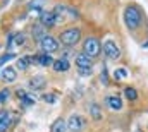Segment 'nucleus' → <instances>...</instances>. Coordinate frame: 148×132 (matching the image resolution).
<instances>
[{
    "instance_id": "ddd939ff",
    "label": "nucleus",
    "mask_w": 148,
    "mask_h": 132,
    "mask_svg": "<svg viewBox=\"0 0 148 132\" xmlns=\"http://www.w3.org/2000/svg\"><path fill=\"white\" fill-rule=\"evenodd\" d=\"M45 82H47V81H45L43 76H35V77L29 81V88H31V89H40V88L45 86Z\"/></svg>"
},
{
    "instance_id": "0eeeda50",
    "label": "nucleus",
    "mask_w": 148,
    "mask_h": 132,
    "mask_svg": "<svg viewBox=\"0 0 148 132\" xmlns=\"http://www.w3.org/2000/svg\"><path fill=\"white\" fill-rule=\"evenodd\" d=\"M40 21H41V24H43L45 28H52V26H55V22H57V16H55L53 12H41Z\"/></svg>"
},
{
    "instance_id": "6ab92c4d",
    "label": "nucleus",
    "mask_w": 148,
    "mask_h": 132,
    "mask_svg": "<svg viewBox=\"0 0 148 132\" xmlns=\"http://www.w3.org/2000/svg\"><path fill=\"white\" fill-rule=\"evenodd\" d=\"M91 115H93V118H95V120H98V118H100V108H98L97 105H91Z\"/></svg>"
},
{
    "instance_id": "20e7f679",
    "label": "nucleus",
    "mask_w": 148,
    "mask_h": 132,
    "mask_svg": "<svg viewBox=\"0 0 148 132\" xmlns=\"http://www.w3.org/2000/svg\"><path fill=\"white\" fill-rule=\"evenodd\" d=\"M40 46L45 50V53H52V52L59 50V43H57V39L52 38V36H47V34L40 39Z\"/></svg>"
},
{
    "instance_id": "aec40b11",
    "label": "nucleus",
    "mask_w": 148,
    "mask_h": 132,
    "mask_svg": "<svg viewBox=\"0 0 148 132\" xmlns=\"http://www.w3.org/2000/svg\"><path fill=\"white\" fill-rule=\"evenodd\" d=\"M9 95H10V93H9V89H7V88H5V89H2V91H0V103H5L7 98H9Z\"/></svg>"
},
{
    "instance_id": "2eb2a0df",
    "label": "nucleus",
    "mask_w": 148,
    "mask_h": 132,
    "mask_svg": "<svg viewBox=\"0 0 148 132\" xmlns=\"http://www.w3.org/2000/svg\"><path fill=\"white\" fill-rule=\"evenodd\" d=\"M69 62L66 60V59H60V60H57V62H53V69L57 70V72H64V70H69Z\"/></svg>"
},
{
    "instance_id": "5701e85b",
    "label": "nucleus",
    "mask_w": 148,
    "mask_h": 132,
    "mask_svg": "<svg viewBox=\"0 0 148 132\" xmlns=\"http://www.w3.org/2000/svg\"><path fill=\"white\" fill-rule=\"evenodd\" d=\"M126 76H127L126 69H119V70H115V77H117V79H122V77H126Z\"/></svg>"
},
{
    "instance_id": "a211bd4d",
    "label": "nucleus",
    "mask_w": 148,
    "mask_h": 132,
    "mask_svg": "<svg viewBox=\"0 0 148 132\" xmlns=\"http://www.w3.org/2000/svg\"><path fill=\"white\" fill-rule=\"evenodd\" d=\"M124 95H126V98H127V99H136V98H138V93H136L133 88H126Z\"/></svg>"
},
{
    "instance_id": "f257e3e1",
    "label": "nucleus",
    "mask_w": 148,
    "mask_h": 132,
    "mask_svg": "<svg viewBox=\"0 0 148 132\" xmlns=\"http://www.w3.org/2000/svg\"><path fill=\"white\" fill-rule=\"evenodd\" d=\"M124 21H126V26L129 29H136L140 26V22H141V12H140V9L133 7V5L127 7L124 10Z\"/></svg>"
},
{
    "instance_id": "1a4fd4ad",
    "label": "nucleus",
    "mask_w": 148,
    "mask_h": 132,
    "mask_svg": "<svg viewBox=\"0 0 148 132\" xmlns=\"http://www.w3.org/2000/svg\"><path fill=\"white\" fill-rule=\"evenodd\" d=\"M76 64L79 69H90L91 67V59L86 55V53H79L77 57H76Z\"/></svg>"
},
{
    "instance_id": "412c9836",
    "label": "nucleus",
    "mask_w": 148,
    "mask_h": 132,
    "mask_svg": "<svg viewBox=\"0 0 148 132\" xmlns=\"http://www.w3.org/2000/svg\"><path fill=\"white\" fill-rule=\"evenodd\" d=\"M12 59H16V57H14V53H7V55L0 57V65H2V64H5V62H9V60H12Z\"/></svg>"
},
{
    "instance_id": "39448f33",
    "label": "nucleus",
    "mask_w": 148,
    "mask_h": 132,
    "mask_svg": "<svg viewBox=\"0 0 148 132\" xmlns=\"http://www.w3.org/2000/svg\"><path fill=\"white\" fill-rule=\"evenodd\" d=\"M103 52L109 59H119V55H121V50L114 41H105L103 43Z\"/></svg>"
},
{
    "instance_id": "a878e982",
    "label": "nucleus",
    "mask_w": 148,
    "mask_h": 132,
    "mask_svg": "<svg viewBox=\"0 0 148 132\" xmlns=\"http://www.w3.org/2000/svg\"><path fill=\"white\" fill-rule=\"evenodd\" d=\"M23 41H24V36L23 34H17L16 36V45H23Z\"/></svg>"
},
{
    "instance_id": "7ed1b4c3",
    "label": "nucleus",
    "mask_w": 148,
    "mask_h": 132,
    "mask_svg": "<svg viewBox=\"0 0 148 132\" xmlns=\"http://www.w3.org/2000/svg\"><path fill=\"white\" fill-rule=\"evenodd\" d=\"M83 46H84V53L88 57H97L100 53V41L97 38H88Z\"/></svg>"
},
{
    "instance_id": "9b49d317",
    "label": "nucleus",
    "mask_w": 148,
    "mask_h": 132,
    "mask_svg": "<svg viewBox=\"0 0 148 132\" xmlns=\"http://www.w3.org/2000/svg\"><path fill=\"white\" fill-rule=\"evenodd\" d=\"M16 77H17V74H16V70L12 67H5L2 70V79L5 82H12V81H16Z\"/></svg>"
},
{
    "instance_id": "423d86ee",
    "label": "nucleus",
    "mask_w": 148,
    "mask_h": 132,
    "mask_svg": "<svg viewBox=\"0 0 148 132\" xmlns=\"http://www.w3.org/2000/svg\"><path fill=\"white\" fill-rule=\"evenodd\" d=\"M84 127V120L77 115H73L69 117V122H67V129H71L73 132H79L81 129Z\"/></svg>"
},
{
    "instance_id": "6e6552de",
    "label": "nucleus",
    "mask_w": 148,
    "mask_h": 132,
    "mask_svg": "<svg viewBox=\"0 0 148 132\" xmlns=\"http://www.w3.org/2000/svg\"><path fill=\"white\" fill-rule=\"evenodd\" d=\"M29 60L31 62H36V64H40V65L43 67H48V65H53V60H52V57L48 55V53H43V55H38V57H29Z\"/></svg>"
},
{
    "instance_id": "b1692460",
    "label": "nucleus",
    "mask_w": 148,
    "mask_h": 132,
    "mask_svg": "<svg viewBox=\"0 0 148 132\" xmlns=\"http://www.w3.org/2000/svg\"><path fill=\"white\" fill-rule=\"evenodd\" d=\"M43 99H45L47 103H55V95H45Z\"/></svg>"
},
{
    "instance_id": "f3484780",
    "label": "nucleus",
    "mask_w": 148,
    "mask_h": 132,
    "mask_svg": "<svg viewBox=\"0 0 148 132\" xmlns=\"http://www.w3.org/2000/svg\"><path fill=\"white\" fill-rule=\"evenodd\" d=\"M29 62H31V60H29V57L19 59V60H17V69H19V70H26L28 65H29Z\"/></svg>"
},
{
    "instance_id": "9d476101",
    "label": "nucleus",
    "mask_w": 148,
    "mask_h": 132,
    "mask_svg": "<svg viewBox=\"0 0 148 132\" xmlns=\"http://www.w3.org/2000/svg\"><path fill=\"white\" fill-rule=\"evenodd\" d=\"M9 127H10V113L0 112V132H5Z\"/></svg>"
},
{
    "instance_id": "393cba45",
    "label": "nucleus",
    "mask_w": 148,
    "mask_h": 132,
    "mask_svg": "<svg viewBox=\"0 0 148 132\" xmlns=\"http://www.w3.org/2000/svg\"><path fill=\"white\" fill-rule=\"evenodd\" d=\"M23 103H24V105H33V103H35V98H31V96L26 95V96L23 98Z\"/></svg>"
},
{
    "instance_id": "bb28decb",
    "label": "nucleus",
    "mask_w": 148,
    "mask_h": 132,
    "mask_svg": "<svg viewBox=\"0 0 148 132\" xmlns=\"http://www.w3.org/2000/svg\"><path fill=\"white\" fill-rule=\"evenodd\" d=\"M81 74H83V76H90L91 70H90V69H81Z\"/></svg>"
},
{
    "instance_id": "4468645a",
    "label": "nucleus",
    "mask_w": 148,
    "mask_h": 132,
    "mask_svg": "<svg viewBox=\"0 0 148 132\" xmlns=\"http://www.w3.org/2000/svg\"><path fill=\"white\" fill-rule=\"evenodd\" d=\"M107 105L110 106L112 110H121L122 108V101L119 96H109L107 98Z\"/></svg>"
},
{
    "instance_id": "f8f14e48",
    "label": "nucleus",
    "mask_w": 148,
    "mask_h": 132,
    "mask_svg": "<svg viewBox=\"0 0 148 132\" xmlns=\"http://www.w3.org/2000/svg\"><path fill=\"white\" fill-rule=\"evenodd\" d=\"M55 14H67L69 17H77V12L74 10V9H71V7H67V5H57L55 7Z\"/></svg>"
},
{
    "instance_id": "4be33fe9",
    "label": "nucleus",
    "mask_w": 148,
    "mask_h": 132,
    "mask_svg": "<svg viewBox=\"0 0 148 132\" xmlns=\"http://www.w3.org/2000/svg\"><path fill=\"white\" fill-rule=\"evenodd\" d=\"M33 34L36 36L38 39H41V38L45 36V34H41V26H35V28H33Z\"/></svg>"
},
{
    "instance_id": "f03ea898",
    "label": "nucleus",
    "mask_w": 148,
    "mask_h": 132,
    "mask_svg": "<svg viewBox=\"0 0 148 132\" xmlns=\"http://www.w3.org/2000/svg\"><path fill=\"white\" fill-rule=\"evenodd\" d=\"M79 38H81V31L77 28H69L60 34V41L64 45H76L79 41Z\"/></svg>"
},
{
    "instance_id": "dca6fc26",
    "label": "nucleus",
    "mask_w": 148,
    "mask_h": 132,
    "mask_svg": "<svg viewBox=\"0 0 148 132\" xmlns=\"http://www.w3.org/2000/svg\"><path fill=\"white\" fill-rule=\"evenodd\" d=\"M66 129H67V125H66V122L62 118L55 120L53 125H52V132H66Z\"/></svg>"
}]
</instances>
